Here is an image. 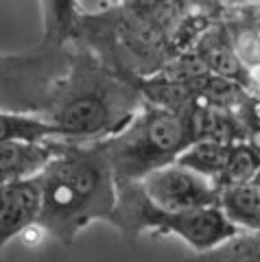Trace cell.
<instances>
[{"label": "cell", "mask_w": 260, "mask_h": 262, "mask_svg": "<svg viewBox=\"0 0 260 262\" xmlns=\"http://www.w3.org/2000/svg\"><path fill=\"white\" fill-rule=\"evenodd\" d=\"M142 105L134 77L105 63L83 39H75L68 68L55 81L39 116L59 127L68 142H96L123 129Z\"/></svg>", "instance_id": "cell-1"}, {"label": "cell", "mask_w": 260, "mask_h": 262, "mask_svg": "<svg viewBox=\"0 0 260 262\" xmlns=\"http://www.w3.org/2000/svg\"><path fill=\"white\" fill-rule=\"evenodd\" d=\"M39 190L37 227L63 247L96 221L114 225L118 182L101 142H66L35 175Z\"/></svg>", "instance_id": "cell-2"}, {"label": "cell", "mask_w": 260, "mask_h": 262, "mask_svg": "<svg viewBox=\"0 0 260 262\" xmlns=\"http://www.w3.org/2000/svg\"><path fill=\"white\" fill-rule=\"evenodd\" d=\"M194 105L170 110L144 101L123 129L99 140L116 182H142L149 173L180 158L197 140Z\"/></svg>", "instance_id": "cell-3"}, {"label": "cell", "mask_w": 260, "mask_h": 262, "mask_svg": "<svg viewBox=\"0 0 260 262\" xmlns=\"http://www.w3.org/2000/svg\"><path fill=\"white\" fill-rule=\"evenodd\" d=\"M114 227L127 241H136L142 234L177 236L194 253L208 251L241 229L234 227L221 208L204 210H164L156 206L140 182H118V206Z\"/></svg>", "instance_id": "cell-4"}, {"label": "cell", "mask_w": 260, "mask_h": 262, "mask_svg": "<svg viewBox=\"0 0 260 262\" xmlns=\"http://www.w3.org/2000/svg\"><path fill=\"white\" fill-rule=\"evenodd\" d=\"M70 44L39 42L27 53H0V110L42 114L55 81L68 68Z\"/></svg>", "instance_id": "cell-5"}, {"label": "cell", "mask_w": 260, "mask_h": 262, "mask_svg": "<svg viewBox=\"0 0 260 262\" xmlns=\"http://www.w3.org/2000/svg\"><path fill=\"white\" fill-rule=\"evenodd\" d=\"M140 184L149 199L164 210H204L219 206V186L180 162L153 170Z\"/></svg>", "instance_id": "cell-6"}, {"label": "cell", "mask_w": 260, "mask_h": 262, "mask_svg": "<svg viewBox=\"0 0 260 262\" xmlns=\"http://www.w3.org/2000/svg\"><path fill=\"white\" fill-rule=\"evenodd\" d=\"M39 190L33 179L0 186V249L37 223Z\"/></svg>", "instance_id": "cell-7"}, {"label": "cell", "mask_w": 260, "mask_h": 262, "mask_svg": "<svg viewBox=\"0 0 260 262\" xmlns=\"http://www.w3.org/2000/svg\"><path fill=\"white\" fill-rule=\"evenodd\" d=\"M61 140L48 142H0V186L33 179L53 158Z\"/></svg>", "instance_id": "cell-8"}, {"label": "cell", "mask_w": 260, "mask_h": 262, "mask_svg": "<svg viewBox=\"0 0 260 262\" xmlns=\"http://www.w3.org/2000/svg\"><path fill=\"white\" fill-rule=\"evenodd\" d=\"M219 208L241 232H260V182L219 188Z\"/></svg>", "instance_id": "cell-9"}, {"label": "cell", "mask_w": 260, "mask_h": 262, "mask_svg": "<svg viewBox=\"0 0 260 262\" xmlns=\"http://www.w3.org/2000/svg\"><path fill=\"white\" fill-rule=\"evenodd\" d=\"M42 7V39L44 44L68 46L79 39L81 13L77 0H39Z\"/></svg>", "instance_id": "cell-10"}, {"label": "cell", "mask_w": 260, "mask_h": 262, "mask_svg": "<svg viewBox=\"0 0 260 262\" xmlns=\"http://www.w3.org/2000/svg\"><path fill=\"white\" fill-rule=\"evenodd\" d=\"M48 142V140H66L63 131L46 120L39 114H24L0 110V142ZM68 142V140H66Z\"/></svg>", "instance_id": "cell-11"}, {"label": "cell", "mask_w": 260, "mask_h": 262, "mask_svg": "<svg viewBox=\"0 0 260 262\" xmlns=\"http://www.w3.org/2000/svg\"><path fill=\"white\" fill-rule=\"evenodd\" d=\"M234 142H216V140H194L188 149H186L175 162H180L182 166H188L194 173L212 179L216 184L219 177L223 175V170L230 160Z\"/></svg>", "instance_id": "cell-12"}, {"label": "cell", "mask_w": 260, "mask_h": 262, "mask_svg": "<svg viewBox=\"0 0 260 262\" xmlns=\"http://www.w3.org/2000/svg\"><path fill=\"white\" fill-rule=\"evenodd\" d=\"M118 5H123L125 9L134 11L136 15L156 20L177 31L186 15L199 9V7L210 5V0H120Z\"/></svg>", "instance_id": "cell-13"}, {"label": "cell", "mask_w": 260, "mask_h": 262, "mask_svg": "<svg viewBox=\"0 0 260 262\" xmlns=\"http://www.w3.org/2000/svg\"><path fill=\"white\" fill-rule=\"evenodd\" d=\"M260 173V153L251 146L249 140H241L232 144L230 160L223 170V175L219 177L216 186H232V184H243V182H254Z\"/></svg>", "instance_id": "cell-14"}, {"label": "cell", "mask_w": 260, "mask_h": 262, "mask_svg": "<svg viewBox=\"0 0 260 262\" xmlns=\"http://www.w3.org/2000/svg\"><path fill=\"white\" fill-rule=\"evenodd\" d=\"M107 3H110V5H118V3H120V0H107Z\"/></svg>", "instance_id": "cell-15"}, {"label": "cell", "mask_w": 260, "mask_h": 262, "mask_svg": "<svg viewBox=\"0 0 260 262\" xmlns=\"http://www.w3.org/2000/svg\"><path fill=\"white\" fill-rule=\"evenodd\" d=\"M249 15H251V13H249ZM251 20H254V18H251ZM254 22H256V24H260V20H254Z\"/></svg>", "instance_id": "cell-16"}, {"label": "cell", "mask_w": 260, "mask_h": 262, "mask_svg": "<svg viewBox=\"0 0 260 262\" xmlns=\"http://www.w3.org/2000/svg\"><path fill=\"white\" fill-rule=\"evenodd\" d=\"M256 179H258V182H260V173H258V177H256Z\"/></svg>", "instance_id": "cell-17"}]
</instances>
